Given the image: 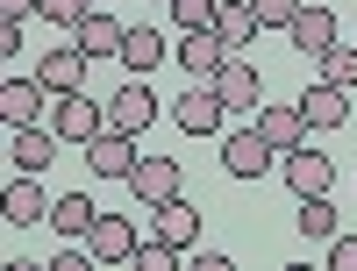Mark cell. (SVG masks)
<instances>
[{
	"label": "cell",
	"mask_w": 357,
	"mask_h": 271,
	"mask_svg": "<svg viewBox=\"0 0 357 271\" xmlns=\"http://www.w3.org/2000/svg\"><path fill=\"white\" fill-rule=\"evenodd\" d=\"M122 36H129V29H122V22H114V15H100V8H93V15H86L79 29H72V43H79L86 57H122Z\"/></svg>",
	"instance_id": "cell-19"
},
{
	"label": "cell",
	"mask_w": 357,
	"mask_h": 271,
	"mask_svg": "<svg viewBox=\"0 0 357 271\" xmlns=\"http://www.w3.org/2000/svg\"><path fill=\"white\" fill-rule=\"evenodd\" d=\"M215 93H222L229 107H257V100H264V79H257V65H250L243 50H229V65L215 72Z\"/></svg>",
	"instance_id": "cell-10"
},
{
	"label": "cell",
	"mask_w": 357,
	"mask_h": 271,
	"mask_svg": "<svg viewBox=\"0 0 357 271\" xmlns=\"http://www.w3.org/2000/svg\"><path fill=\"white\" fill-rule=\"evenodd\" d=\"M250 8H257V22H264V29H293V15H301L307 0H250Z\"/></svg>",
	"instance_id": "cell-27"
},
{
	"label": "cell",
	"mask_w": 357,
	"mask_h": 271,
	"mask_svg": "<svg viewBox=\"0 0 357 271\" xmlns=\"http://www.w3.org/2000/svg\"><path fill=\"white\" fill-rule=\"evenodd\" d=\"M36 79L50 86V93H86V50H79V43H57V50H43Z\"/></svg>",
	"instance_id": "cell-9"
},
{
	"label": "cell",
	"mask_w": 357,
	"mask_h": 271,
	"mask_svg": "<svg viewBox=\"0 0 357 271\" xmlns=\"http://www.w3.org/2000/svg\"><path fill=\"white\" fill-rule=\"evenodd\" d=\"M329 264L336 271H357V235H329Z\"/></svg>",
	"instance_id": "cell-29"
},
{
	"label": "cell",
	"mask_w": 357,
	"mask_h": 271,
	"mask_svg": "<svg viewBox=\"0 0 357 271\" xmlns=\"http://www.w3.org/2000/svg\"><path fill=\"white\" fill-rule=\"evenodd\" d=\"M286 36H293V50L321 57V50L336 43V15H329V8H301V15H293V29H286Z\"/></svg>",
	"instance_id": "cell-20"
},
{
	"label": "cell",
	"mask_w": 357,
	"mask_h": 271,
	"mask_svg": "<svg viewBox=\"0 0 357 271\" xmlns=\"http://www.w3.org/2000/svg\"><path fill=\"white\" fill-rule=\"evenodd\" d=\"M43 100H57L43 79H8V86H0V122H8V129H29Z\"/></svg>",
	"instance_id": "cell-12"
},
{
	"label": "cell",
	"mask_w": 357,
	"mask_h": 271,
	"mask_svg": "<svg viewBox=\"0 0 357 271\" xmlns=\"http://www.w3.org/2000/svg\"><path fill=\"white\" fill-rule=\"evenodd\" d=\"M215 29H222V43H229V50H243V43L257 36V29H264V22H257V8H250V0H222Z\"/></svg>",
	"instance_id": "cell-23"
},
{
	"label": "cell",
	"mask_w": 357,
	"mask_h": 271,
	"mask_svg": "<svg viewBox=\"0 0 357 271\" xmlns=\"http://www.w3.org/2000/svg\"><path fill=\"white\" fill-rule=\"evenodd\" d=\"M321 79L329 86H357V43H329L321 50Z\"/></svg>",
	"instance_id": "cell-24"
},
{
	"label": "cell",
	"mask_w": 357,
	"mask_h": 271,
	"mask_svg": "<svg viewBox=\"0 0 357 271\" xmlns=\"http://www.w3.org/2000/svg\"><path fill=\"white\" fill-rule=\"evenodd\" d=\"M272 157H279V150L264 143V129L222 136V171H229V178H264V171H272Z\"/></svg>",
	"instance_id": "cell-2"
},
{
	"label": "cell",
	"mask_w": 357,
	"mask_h": 271,
	"mask_svg": "<svg viewBox=\"0 0 357 271\" xmlns=\"http://www.w3.org/2000/svg\"><path fill=\"white\" fill-rule=\"evenodd\" d=\"M50 207H57V200L43 193V171H22L15 186H8V222H15V229H29V222H50Z\"/></svg>",
	"instance_id": "cell-14"
},
{
	"label": "cell",
	"mask_w": 357,
	"mask_h": 271,
	"mask_svg": "<svg viewBox=\"0 0 357 271\" xmlns=\"http://www.w3.org/2000/svg\"><path fill=\"white\" fill-rule=\"evenodd\" d=\"M36 15H43V22H57V29H79L93 8H86V0H36Z\"/></svg>",
	"instance_id": "cell-26"
},
{
	"label": "cell",
	"mask_w": 357,
	"mask_h": 271,
	"mask_svg": "<svg viewBox=\"0 0 357 271\" xmlns=\"http://www.w3.org/2000/svg\"><path fill=\"white\" fill-rule=\"evenodd\" d=\"M93 222H100V207H93V193H65L50 207V229L65 235V243H86V235H93Z\"/></svg>",
	"instance_id": "cell-18"
},
{
	"label": "cell",
	"mask_w": 357,
	"mask_h": 271,
	"mask_svg": "<svg viewBox=\"0 0 357 271\" xmlns=\"http://www.w3.org/2000/svg\"><path fill=\"white\" fill-rule=\"evenodd\" d=\"M165 36H158V29H129V36H122V65H129V79H151L158 65H165Z\"/></svg>",
	"instance_id": "cell-21"
},
{
	"label": "cell",
	"mask_w": 357,
	"mask_h": 271,
	"mask_svg": "<svg viewBox=\"0 0 357 271\" xmlns=\"http://www.w3.org/2000/svg\"><path fill=\"white\" fill-rule=\"evenodd\" d=\"M165 8H172V22H178V29H215L222 0H165Z\"/></svg>",
	"instance_id": "cell-25"
},
{
	"label": "cell",
	"mask_w": 357,
	"mask_h": 271,
	"mask_svg": "<svg viewBox=\"0 0 357 271\" xmlns=\"http://www.w3.org/2000/svg\"><path fill=\"white\" fill-rule=\"evenodd\" d=\"M86 250H93V264H122V257H136V222L100 215V222H93V235H86Z\"/></svg>",
	"instance_id": "cell-15"
},
{
	"label": "cell",
	"mask_w": 357,
	"mask_h": 271,
	"mask_svg": "<svg viewBox=\"0 0 357 271\" xmlns=\"http://www.w3.org/2000/svg\"><path fill=\"white\" fill-rule=\"evenodd\" d=\"M301 107H307V129H343V122H350V86H329V79H321V86L301 93Z\"/></svg>",
	"instance_id": "cell-17"
},
{
	"label": "cell",
	"mask_w": 357,
	"mask_h": 271,
	"mask_svg": "<svg viewBox=\"0 0 357 271\" xmlns=\"http://www.w3.org/2000/svg\"><path fill=\"white\" fill-rule=\"evenodd\" d=\"M151 235H158V243H172V250H193L200 243V207H186V200H158L151 207Z\"/></svg>",
	"instance_id": "cell-6"
},
{
	"label": "cell",
	"mask_w": 357,
	"mask_h": 271,
	"mask_svg": "<svg viewBox=\"0 0 357 271\" xmlns=\"http://www.w3.org/2000/svg\"><path fill=\"white\" fill-rule=\"evenodd\" d=\"M57 143H65L57 129H36V122H29V129L8 136V157H15V171H50V164H57Z\"/></svg>",
	"instance_id": "cell-11"
},
{
	"label": "cell",
	"mask_w": 357,
	"mask_h": 271,
	"mask_svg": "<svg viewBox=\"0 0 357 271\" xmlns=\"http://www.w3.org/2000/svg\"><path fill=\"white\" fill-rule=\"evenodd\" d=\"M257 129H264V143H272L279 157H286V150H301V143H307V107H301V100L257 107Z\"/></svg>",
	"instance_id": "cell-8"
},
{
	"label": "cell",
	"mask_w": 357,
	"mask_h": 271,
	"mask_svg": "<svg viewBox=\"0 0 357 271\" xmlns=\"http://www.w3.org/2000/svg\"><path fill=\"white\" fill-rule=\"evenodd\" d=\"M158 122V93H151V79H129L122 93L107 100V129H122V136H143Z\"/></svg>",
	"instance_id": "cell-3"
},
{
	"label": "cell",
	"mask_w": 357,
	"mask_h": 271,
	"mask_svg": "<svg viewBox=\"0 0 357 271\" xmlns=\"http://www.w3.org/2000/svg\"><path fill=\"white\" fill-rule=\"evenodd\" d=\"M172 243H158V235H151V243H136V271H172Z\"/></svg>",
	"instance_id": "cell-28"
},
{
	"label": "cell",
	"mask_w": 357,
	"mask_h": 271,
	"mask_svg": "<svg viewBox=\"0 0 357 271\" xmlns=\"http://www.w3.org/2000/svg\"><path fill=\"white\" fill-rule=\"evenodd\" d=\"M129 193H136L143 207L172 200V193H178V164H172V157H136V171H129Z\"/></svg>",
	"instance_id": "cell-16"
},
{
	"label": "cell",
	"mask_w": 357,
	"mask_h": 271,
	"mask_svg": "<svg viewBox=\"0 0 357 271\" xmlns=\"http://www.w3.org/2000/svg\"><path fill=\"white\" fill-rule=\"evenodd\" d=\"M50 129L65 136V143H93V136L107 129V107H93L86 93H57V107H50Z\"/></svg>",
	"instance_id": "cell-4"
},
{
	"label": "cell",
	"mask_w": 357,
	"mask_h": 271,
	"mask_svg": "<svg viewBox=\"0 0 357 271\" xmlns=\"http://www.w3.org/2000/svg\"><path fill=\"white\" fill-rule=\"evenodd\" d=\"M86 171H93V178H122V186H129V171H136V136L100 129L93 143H86Z\"/></svg>",
	"instance_id": "cell-5"
},
{
	"label": "cell",
	"mask_w": 357,
	"mask_h": 271,
	"mask_svg": "<svg viewBox=\"0 0 357 271\" xmlns=\"http://www.w3.org/2000/svg\"><path fill=\"white\" fill-rule=\"evenodd\" d=\"M172 57L186 65V79H215L229 65V43H222V29H186V43H178Z\"/></svg>",
	"instance_id": "cell-7"
},
{
	"label": "cell",
	"mask_w": 357,
	"mask_h": 271,
	"mask_svg": "<svg viewBox=\"0 0 357 271\" xmlns=\"http://www.w3.org/2000/svg\"><path fill=\"white\" fill-rule=\"evenodd\" d=\"M222 114H229V100L215 93V79H193L186 93L172 100V122L186 129V136H215V129H222Z\"/></svg>",
	"instance_id": "cell-1"
},
{
	"label": "cell",
	"mask_w": 357,
	"mask_h": 271,
	"mask_svg": "<svg viewBox=\"0 0 357 271\" xmlns=\"http://www.w3.org/2000/svg\"><path fill=\"white\" fill-rule=\"evenodd\" d=\"M0 15H8V22H22V15H36V0H0Z\"/></svg>",
	"instance_id": "cell-30"
},
{
	"label": "cell",
	"mask_w": 357,
	"mask_h": 271,
	"mask_svg": "<svg viewBox=\"0 0 357 271\" xmlns=\"http://www.w3.org/2000/svg\"><path fill=\"white\" fill-rule=\"evenodd\" d=\"M329 178H336V164L321 157L314 143H301V150H286V186L301 193V200H307V193H329Z\"/></svg>",
	"instance_id": "cell-13"
},
{
	"label": "cell",
	"mask_w": 357,
	"mask_h": 271,
	"mask_svg": "<svg viewBox=\"0 0 357 271\" xmlns=\"http://www.w3.org/2000/svg\"><path fill=\"white\" fill-rule=\"evenodd\" d=\"M293 229H301L307 243H329V235H336V200H329V193H307L301 215H293Z\"/></svg>",
	"instance_id": "cell-22"
}]
</instances>
